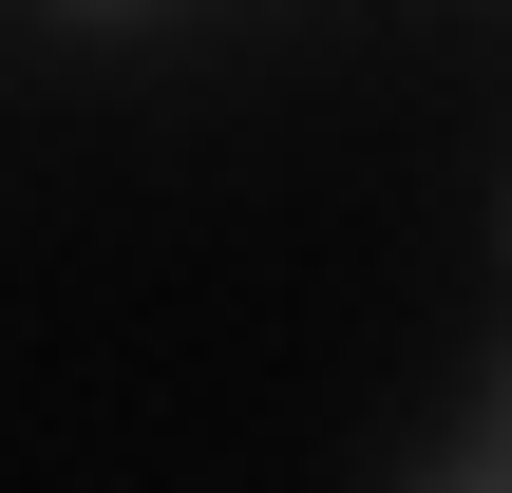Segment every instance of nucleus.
Instances as JSON below:
<instances>
[{"mask_svg":"<svg viewBox=\"0 0 512 493\" xmlns=\"http://www.w3.org/2000/svg\"><path fill=\"white\" fill-rule=\"evenodd\" d=\"M456 493H494V475H456Z\"/></svg>","mask_w":512,"mask_h":493,"instance_id":"nucleus-1","label":"nucleus"}]
</instances>
